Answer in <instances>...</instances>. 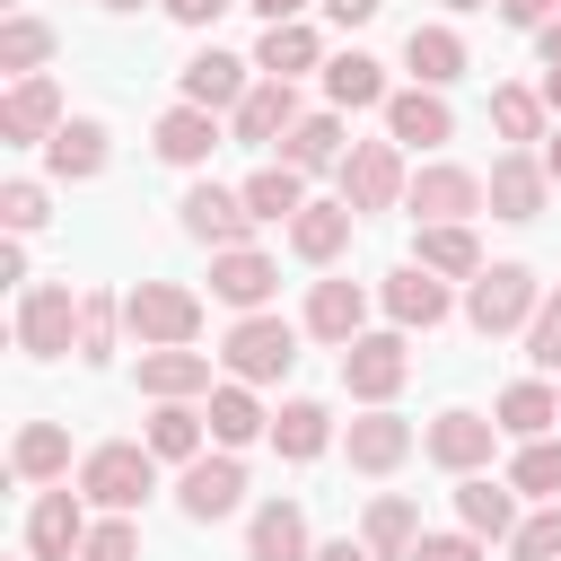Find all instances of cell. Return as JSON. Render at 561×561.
<instances>
[{"label": "cell", "instance_id": "1", "mask_svg": "<svg viewBox=\"0 0 561 561\" xmlns=\"http://www.w3.org/2000/svg\"><path fill=\"white\" fill-rule=\"evenodd\" d=\"M535 307H543V280L526 263H482L473 289H465V324L473 333H517V324H535Z\"/></svg>", "mask_w": 561, "mask_h": 561}, {"label": "cell", "instance_id": "2", "mask_svg": "<svg viewBox=\"0 0 561 561\" xmlns=\"http://www.w3.org/2000/svg\"><path fill=\"white\" fill-rule=\"evenodd\" d=\"M123 324L140 333V351H193V333H202V298H193L184 280H140V289L123 298Z\"/></svg>", "mask_w": 561, "mask_h": 561}, {"label": "cell", "instance_id": "3", "mask_svg": "<svg viewBox=\"0 0 561 561\" xmlns=\"http://www.w3.org/2000/svg\"><path fill=\"white\" fill-rule=\"evenodd\" d=\"M298 368V324L289 316H237L228 324V377L237 386H272V377H289Z\"/></svg>", "mask_w": 561, "mask_h": 561}, {"label": "cell", "instance_id": "4", "mask_svg": "<svg viewBox=\"0 0 561 561\" xmlns=\"http://www.w3.org/2000/svg\"><path fill=\"white\" fill-rule=\"evenodd\" d=\"M79 491H88L96 508L131 517V508L158 491V456H149V447H131V438H114V447H96V456L79 465Z\"/></svg>", "mask_w": 561, "mask_h": 561}, {"label": "cell", "instance_id": "5", "mask_svg": "<svg viewBox=\"0 0 561 561\" xmlns=\"http://www.w3.org/2000/svg\"><path fill=\"white\" fill-rule=\"evenodd\" d=\"M403 210H412L421 228H465V219L482 210V175H473V167H447V158H438V167H421V175H412Z\"/></svg>", "mask_w": 561, "mask_h": 561}, {"label": "cell", "instance_id": "6", "mask_svg": "<svg viewBox=\"0 0 561 561\" xmlns=\"http://www.w3.org/2000/svg\"><path fill=\"white\" fill-rule=\"evenodd\" d=\"M79 342V298L61 289V280H35L26 298H18V351L26 359H61Z\"/></svg>", "mask_w": 561, "mask_h": 561}, {"label": "cell", "instance_id": "7", "mask_svg": "<svg viewBox=\"0 0 561 561\" xmlns=\"http://www.w3.org/2000/svg\"><path fill=\"white\" fill-rule=\"evenodd\" d=\"M403 193H412V175H403V149L394 140H359L342 158V202L351 210H394Z\"/></svg>", "mask_w": 561, "mask_h": 561}, {"label": "cell", "instance_id": "8", "mask_svg": "<svg viewBox=\"0 0 561 561\" xmlns=\"http://www.w3.org/2000/svg\"><path fill=\"white\" fill-rule=\"evenodd\" d=\"M543 193H552V175H543V158H535V149H500V158H491V175H482L491 219H535V210H543Z\"/></svg>", "mask_w": 561, "mask_h": 561}, {"label": "cell", "instance_id": "9", "mask_svg": "<svg viewBox=\"0 0 561 561\" xmlns=\"http://www.w3.org/2000/svg\"><path fill=\"white\" fill-rule=\"evenodd\" d=\"M175 210H184V237H202L210 254H228V245L254 237V210H245V193H228V184H193Z\"/></svg>", "mask_w": 561, "mask_h": 561}, {"label": "cell", "instance_id": "10", "mask_svg": "<svg viewBox=\"0 0 561 561\" xmlns=\"http://www.w3.org/2000/svg\"><path fill=\"white\" fill-rule=\"evenodd\" d=\"M403 377H412V351H403V333H359V342L342 351V386H351L359 403H386Z\"/></svg>", "mask_w": 561, "mask_h": 561}, {"label": "cell", "instance_id": "11", "mask_svg": "<svg viewBox=\"0 0 561 561\" xmlns=\"http://www.w3.org/2000/svg\"><path fill=\"white\" fill-rule=\"evenodd\" d=\"M491 438H500V421H491V412H465V403L421 430L430 465H447V473H482V465H491Z\"/></svg>", "mask_w": 561, "mask_h": 561}, {"label": "cell", "instance_id": "12", "mask_svg": "<svg viewBox=\"0 0 561 561\" xmlns=\"http://www.w3.org/2000/svg\"><path fill=\"white\" fill-rule=\"evenodd\" d=\"M79 500H88V491L61 482V491H44V500L26 508V552H35V561H79V543H88V508H79Z\"/></svg>", "mask_w": 561, "mask_h": 561}, {"label": "cell", "instance_id": "13", "mask_svg": "<svg viewBox=\"0 0 561 561\" xmlns=\"http://www.w3.org/2000/svg\"><path fill=\"white\" fill-rule=\"evenodd\" d=\"M272 289H280V263H272V254H254V245L210 254V298H228L237 316H263V307H272Z\"/></svg>", "mask_w": 561, "mask_h": 561}, {"label": "cell", "instance_id": "14", "mask_svg": "<svg viewBox=\"0 0 561 561\" xmlns=\"http://www.w3.org/2000/svg\"><path fill=\"white\" fill-rule=\"evenodd\" d=\"M237 500H245V465H237L228 447H219V456H193V465H184V482H175V508H184V517H202V526H210V517H228Z\"/></svg>", "mask_w": 561, "mask_h": 561}, {"label": "cell", "instance_id": "15", "mask_svg": "<svg viewBox=\"0 0 561 561\" xmlns=\"http://www.w3.org/2000/svg\"><path fill=\"white\" fill-rule=\"evenodd\" d=\"M228 131H237L245 149L289 140V131H298V88H289V79H254V88H245V105L228 114Z\"/></svg>", "mask_w": 561, "mask_h": 561}, {"label": "cell", "instance_id": "16", "mask_svg": "<svg viewBox=\"0 0 561 561\" xmlns=\"http://www.w3.org/2000/svg\"><path fill=\"white\" fill-rule=\"evenodd\" d=\"M70 114H61V88L53 79H18L9 96H0V140L9 149H26V140H53Z\"/></svg>", "mask_w": 561, "mask_h": 561}, {"label": "cell", "instance_id": "17", "mask_svg": "<svg viewBox=\"0 0 561 561\" xmlns=\"http://www.w3.org/2000/svg\"><path fill=\"white\" fill-rule=\"evenodd\" d=\"M386 140H394V149H438V140H456L447 96H438V88H403V96H386Z\"/></svg>", "mask_w": 561, "mask_h": 561}, {"label": "cell", "instance_id": "18", "mask_svg": "<svg viewBox=\"0 0 561 561\" xmlns=\"http://www.w3.org/2000/svg\"><path fill=\"white\" fill-rule=\"evenodd\" d=\"M245 88H254V79H245V61H237V53H219V44L184 61V105H202V114H219V105L237 114V105H245Z\"/></svg>", "mask_w": 561, "mask_h": 561}, {"label": "cell", "instance_id": "19", "mask_svg": "<svg viewBox=\"0 0 561 561\" xmlns=\"http://www.w3.org/2000/svg\"><path fill=\"white\" fill-rule=\"evenodd\" d=\"M140 394H149V403H193V394H210V351H140Z\"/></svg>", "mask_w": 561, "mask_h": 561}, {"label": "cell", "instance_id": "20", "mask_svg": "<svg viewBox=\"0 0 561 561\" xmlns=\"http://www.w3.org/2000/svg\"><path fill=\"white\" fill-rule=\"evenodd\" d=\"M245 561H316L307 552V508L298 500H263L245 526Z\"/></svg>", "mask_w": 561, "mask_h": 561}, {"label": "cell", "instance_id": "21", "mask_svg": "<svg viewBox=\"0 0 561 561\" xmlns=\"http://www.w3.org/2000/svg\"><path fill=\"white\" fill-rule=\"evenodd\" d=\"M44 167H53L61 184H88V175H105V123H96V114H70V123L44 140Z\"/></svg>", "mask_w": 561, "mask_h": 561}, {"label": "cell", "instance_id": "22", "mask_svg": "<svg viewBox=\"0 0 561 561\" xmlns=\"http://www.w3.org/2000/svg\"><path fill=\"white\" fill-rule=\"evenodd\" d=\"M386 316L412 333H430V324H447V280L438 272H421V263H403V272H386Z\"/></svg>", "mask_w": 561, "mask_h": 561}, {"label": "cell", "instance_id": "23", "mask_svg": "<svg viewBox=\"0 0 561 561\" xmlns=\"http://www.w3.org/2000/svg\"><path fill=\"white\" fill-rule=\"evenodd\" d=\"M359 324H368V289H359V280H316V298H307V333L351 351Z\"/></svg>", "mask_w": 561, "mask_h": 561}, {"label": "cell", "instance_id": "24", "mask_svg": "<svg viewBox=\"0 0 561 561\" xmlns=\"http://www.w3.org/2000/svg\"><path fill=\"white\" fill-rule=\"evenodd\" d=\"M403 456H412V421H394L386 403H368V412L351 421V465H359V473H394Z\"/></svg>", "mask_w": 561, "mask_h": 561}, {"label": "cell", "instance_id": "25", "mask_svg": "<svg viewBox=\"0 0 561 561\" xmlns=\"http://www.w3.org/2000/svg\"><path fill=\"white\" fill-rule=\"evenodd\" d=\"M403 70H412L421 88L465 79V35H456V26H412V35H403Z\"/></svg>", "mask_w": 561, "mask_h": 561}, {"label": "cell", "instance_id": "26", "mask_svg": "<svg viewBox=\"0 0 561 561\" xmlns=\"http://www.w3.org/2000/svg\"><path fill=\"white\" fill-rule=\"evenodd\" d=\"M219 149V114H202V105H167L158 114V158L167 167H202Z\"/></svg>", "mask_w": 561, "mask_h": 561}, {"label": "cell", "instance_id": "27", "mask_svg": "<svg viewBox=\"0 0 561 561\" xmlns=\"http://www.w3.org/2000/svg\"><path fill=\"white\" fill-rule=\"evenodd\" d=\"M9 473H18V482H61V473H70V430H61V421H26L18 447H9Z\"/></svg>", "mask_w": 561, "mask_h": 561}, {"label": "cell", "instance_id": "28", "mask_svg": "<svg viewBox=\"0 0 561 561\" xmlns=\"http://www.w3.org/2000/svg\"><path fill=\"white\" fill-rule=\"evenodd\" d=\"M359 543L377 552V561H412V543H421V508L412 500H368V517H359Z\"/></svg>", "mask_w": 561, "mask_h": 561}, {"label": "cell", "instance_id": "29", "mask_svg": "<svg viewBox=\"0 0 561 561\" xmlns=\"http://www.w3.org/2000/svg\"><path fill=\"white\" fill-rule=\"evenodd\" d=\"M351 219H359L351 202H307V210L289 219V245H298L307 263H333V254L351 245Z\"/></svg>", "mask_w": 561, "mask_h": 561}, {"label": "cell", "instance_id": "30", "mask_svg": "<svg viewBox=\"0 0 561 561\" xmlns=\"http://www.w3.org/2000/svg\"><path fill=\"white\" fill-rule=\"evenodd\" d=\"M491 421H500L508 438H543V430L561 421V394H552L543 377H517V386H508V394L491 403Z\"/></svg>", "mask_w": 561, "mask_h": 561}, {"label": "cell", "instance_id": "31", "mask_svg": "<svg viewBox=\"0 0 561 561\" xmlns=\"http://www.w3.org/2000/svg\"><path fill=\"white\" fill-rule=\"evenodd\" d=\"M202 421H210V438H219L228 456H237L245 438H263V430H272V412H263V403H254L237 377H228V386H210V412H202Z\"/></svg>", "mask_w": 561, "mask_h": 561}, {"label": "cell", "instance_id": "32", "mask_svg": "<svg viewBox=\"0 0 561 561\" xmlns=\"http://www.w3.org/2000/svg\"><path fill=\"white\" fill-rule=\"evenodd\" d=\"M456 517H465V535H517V500L491 473H465L456 482Z\"/></svg>", "mask_w": 561, "mask_h": 561}, {"label": "cell", "instance_id": "33", "mask_svg": "<svg viewBox=\"0 0 561 561\" xmlns=\"http://www.w3.org/2000/svg\"><path fill=\"white\" fill-rule=\"evenodd\" d=\"M44 61H53V26L26 18V9H9L0 18V70L9 79H44Z\"/></svg>", "mask_w": 561, "mask_h": 561}, {"label": "cell", "instance_id": "34", "mask_svg": "<svg viewBox=\"0 0 561 561\" xmlns=\"http://www.w3.org/2000/svg\"><path fill=\"white\" fill-rule=\"evenodd\" d=\"M324 96H333L342 114L386 105V61H368V53H333V61H324Z\"/></svg>", "mask_w": 561, "mask_h": 561}, {"label": "cell", "instance_id": "35", "mask_svg": "<svg viewBox=\"0 0 561 561\" xmlns=\"http://www.w3.org/2000/svg\"><path fill=\"white\" fill-rule=\"evenodd\" d=\"M280 158L298 167V175H324V167H342L351 149H342V114H298V131L280 140Z\"/></svg>", "mask_w": 561, "mask_h": 561}, {"label": "cell", "instance_id": "36", "mask_svg": "<svg viewBox=\"0 0 561 561\" xmlns=\"http://www.w3.org/2000/svg\"><path fill=\"white\" fill-rule=\"evenodd\" d=\"M412 263L438 272V280H473L482 272V245H473V228H421L412 237Z\"/></svg>", "mask_w": 561, "mask_h": 561}, {"label": "cell", "instance_id": "37", "mask_svg": "<svg viewBox=\"0 0 561 561\" xmlns=\"http://www.w3.org/2000/svg\"><path fill=\"white\" fill-rule=\"evenodd\" d=\"M324 438H333V412H324V403H307V394H298V403H280V412H272V447H280L289 465L324 456Z\"/></svg>", "mask_w": 561, "mask_h": 561}, {"label": "cell", "instance_id": "38", "mask_svg": "<svg viewBox=\"0 0 561 561\" xmlns=\"http://www.w3.org/2000/svg\"><path fill=\"white\" fill-rule=\"evenodd\" d=\"M254 70L298 88V70H316V26H263V44H254Z\"/></svg>", "mask_w": 561, "mask_h": 561}, {"label": "cell", "instance_id": "39", "mask_svg": "<svg viewBox=\"0 0 561 561\" xmlns=\"http://www.w3.org/2000/svg\"><path fill=\"white\" fill-rule=\"evenodd\" d=\"M245 210L254 219H298L307 210V175L280 158V167H263V175H245Z\"/></svg>", "mask_w": 561, "mask_h": 561}, {"label": "cell", "instance_id": "40", "mask_svg": "<svg viewBox=\"0 0 561 561\" xmlns=\"http://www.w3.org/2000/svg\"><path fill=\"white\" fill-rule=\"evenodd\" d=\"M140 447H149V456H167V465H193V456H202V412H193V403H158Z\"/></svg>", "mask_w": 561, "mask_h": 561}, {"label": "cell", "instance_id": "41", "mask_svg": "<svg viewBox=\"0 0 561 561\" xmlns=\"http://www.w3.org/2000/svg\"><path fill=\"white\" fill-rule=\"evenodd\" d=\"M491 123H500V140H543V88H491Z\"/></svg>", "mask_w": 561, "mask_h": 561}, {"label": "cell", "instance_id": "42", "mask_svg": "<svg viewBox=\"0 0 561 561\" xmlns=\"http://www.w3.org/2000/svg\"><path fill=\"white\" fill-rule=\"evenodd\" d=\"M508 482L535 491V500H561V438H526L517 465H508Z\"/></svg>", "mask_w": 561, "mask_h": 561}, {"label": "cell", "instance_id": "43", "mask_svg": "<svg viewBox=\"0 0 561 561\" xmlns=\"http://www.w3.org/2000/svg\"><path fill=\"white\" fill-rule=\"evenodd\" d=\"M114 324H123V307L105 289H88L79 298V359H114Z\"/></svg>", "mask_w": 561, "mask_h": 561}, {"label": "cell", "instance_id": "44", "mask_svg": "<svg viewBox=\"0 0 561 561\" xmlns=\"http://www.w3.org/2000/svg\"><path fill=\"white\" fill-rule=\"evenodd\" d=\"M0 228H9V237H26V228H44V184H26V175H9V184H0Z\"/></svg>", "mask_w": 561, "mask_h": 561}, {"label": "cell", "instance_id": "45", "mask_svg": "<svg viewBox=\"0 0 561 561\" xmlns=\"http://www.w3.org/2000/svg\"><path fill=\"white\" fill-rule=\"evenodd\" d=\"M79 561H140V526H131V517H105V526H88Z\"/></svg>", "mask_w": 561, "mask_h": 561}, {"label": "cell", "instance_id": "46", "mask_svg": "<svg viewBox=\"0 0 561 561\" xmlns=\"http://www.w3.org/2000/svg\"><path fill=\"white\" fill-rule=\"evenodd\" d=\"M508 543H517V561H561V508H535Z\"/></svg>", "mask_w": 561, "mask_h": 561}, {"label": "cell", "instance_id": "47", "mask_svg": "<svg viewBox=\"0 0 561 561\" xmlns=\"http://www.w3.org/2000/svg\"><path fill=\"white\" fill-rule=\"evenodd\" d=\"M526 359H535V368H561V298L535 307V324H526Z\"/></svg>", "mask_w": 561, "mask_h": 561}, {"label": "cell", "instance_id": "48", "mask_svg": "<svg viewBox=\"0 0 561 561\" xmlns=\"http://www.w3.org/2000/svg\"><path fill=\"white\" fill-rule=\"evenodd\" d=\"M412 561H482V535H421Z\"/></svg>", "mask_w": 561, "mask_h": 561}, {"label": "cell", "instance_id": "49", "mask_svg": "<svg viewBox=\"0 0 561 561\" xmlns=\"http://www.w3.org/2000/svg\"><path fill=\"white\" fill-rule=\"evenodd\" d=\"M500 18H508V26H535V35H543V26L561 18V0H500Z\"/></svg>", "mask_w": 561, "mask_h": 561}, {"label": "cell", "instance_id": "50", "mask_svg": "<svg viewBox=\"0 0 561 561\" xmlns=\"http://www.w3.org/2000/svg\"><path fill=\"white\" fill-rule=\"evenodd\" d=\"M158 9H167L175 26H210V18H219V9H237V0H158Z\"/></svg>", "mask_w": 561, "mask_h": 561}, {"label": "cell", "instance_id": "51", "mask_svg": "<svg viewBox=\"0 0 561 561\" xmlns=\"http://www.w3.org/2000/svg\"><path fill=\"white\" fill-rule=\"evenodd\" d=\"M377 9H386V0H324V18H333V26H368Z\"/></svg>", "mask_w": 561, "mask_h": 561}, {"label": "cell", "instance_id": "52", "mask_svg": "<svg viewBox=\"0 0 561 561\" xmlns=\"http://www.w3.org/2000/svg\"><path fill=\"white\" fill-rule=\"evenodd\" d=\"M245 9H254L263 26H298V9H307V0H245Z\"/></svg>", "mask_w": 561, "mask_h": 561}, {"label": "cell", "instance_id": "53", "mask_svg": "<svg viewBox=\"0 0 561 561\" xmlns=\"http://www.w3.org/2000/svg\"><path fill=\"white\" fill-rule=\"evenodd\" d=\"M316 561H377V552H368V543H351V535H333V543H324Z\"/></svg>", "mask_w": 561, "mask_h": 561}, {"label": "cell", "instance_id": "54", "mask_svg": "<svg viewBox=\"0 0 561 561\" xmlns=\"http://www.w3.org/2000/svg\"><path fill=\"white\" fill-rule=\"evenodd\" d=\"M543 105H561V61H543Z\"/></svg>", "mask_w": 561, "mask_h": 561}, {"label": "cell", "instance_id": "55", "mask_svg": "<svg viewBox=\"0 0 561 561\" xmlns=\"http://www.w3.org/2000/svg\"><path fill=\"white\" fill-rule=\"evenodd\" d=\"M543 175H552V184H561V131H552V140H543Z\"/></svg>", "mask_w": 561, "mask_h": 561}, {"label": "cell", "instance_id": "56", "mask_svg": "<svg viewBox=\"0 0 561 561\" xmlns=\"http://www.w3.org/2000/svg\"><path fill=\"white\" fill-rule=\"evenodd\" d=\"M543 61H561V18H552V26H543Z\"/></svg>", "mask_w": 561, "mask_h": 561}, {"label": "cell", "instance_id": "57", "mask_svg": "<svg viewBox=\"0 0 561 561\" xmlns=\"http://www.w3.org/2000/svg\"><path fill=\"white\" fill-rule=\"evenodd\" d=\"M447 9H491V0H447Z\"/></svg>", "mask_w": 561, "mask_h": 561}, {"label": "cell", "instance_id": "58", "mask_svg": "<svg viewBox=\"0 0 561 561\" xmlns=\"http://www.w3.org/2000/svg\"><path fill=\"white\" fill-rule=\"evenodd\" d=\"M105 9H140V0H105Z\"/></svg>", "mask_w": 561, "mask_h": 561}]
</instances>
